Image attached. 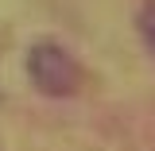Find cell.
<instances>
[{"label": "cell", "mask_w": 155, "mask_h": 151, "mask_svg": "<svg viewBox=\"0 0 155 151\" xmlns=\"http://www.w3.org/2000/svg\"><path fill=\"white\" fill-rule=\"evenodd\" d=\"M27 77L43 97H74L89 81L85 66L54 39H39L27 47Z\"/></svg>", "instance_id": "obj_1"}, {"label": "cell", "mask_w": 155, "mask_h": 151, "mask_svg": "<svg viewBox=\"0 0 155 151\" xmlns=\"http://www.w3.org/2000/svg\"><path fill=\"white\" fill-rule=\"evenodd\" d=\"M140 35L147 43V51L155 54V4H143V12H140Z\"/></svg>", "instance_id": "obj_2"}]
</instances>
